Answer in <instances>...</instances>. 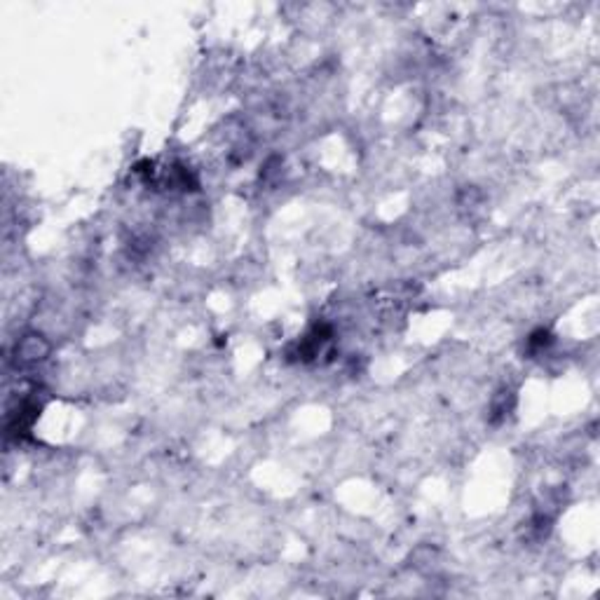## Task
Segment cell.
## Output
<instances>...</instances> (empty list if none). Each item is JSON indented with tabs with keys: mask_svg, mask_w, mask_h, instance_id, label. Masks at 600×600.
Wrapping results in <instances>:
<instances>
[{
	"mask_svg": "<svg viewBox=\"0 0 600 600\" xmlns=\"http://www.w3.org/2000/svg\"><path fill=\"white\" fill-rule=\"evenodd\" d=\"M48 343L40 335H26L17 348V355L21 357V361H40L48 355Z\"/></svg>",
	"mask_w": 600,
	"mask_h": 600,
	"instance_id": "cell-1",
	"label": "cell"
}]
</instances>
